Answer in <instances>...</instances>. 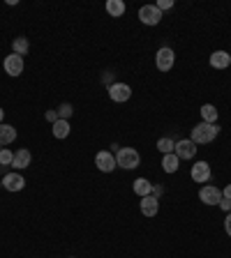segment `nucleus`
<instances>
[{"instance_id":"nucleus-10","label":"nucleus","mask_w":231,"mask_h":258,"mask_svg":"<svg viewBox=\"0 0 231 258\" xmlns=\"http://www.w3.org/2000/svg\"><path fill=\"white\" fill-rule=\"evenodd\" d=\"M0 182H3V187H5L7 191H21V189L26 187V180H23L21 173H7Z\"/></svg>"},{"instance_id":"nucleus-17","label":"nucleus","mask_w":231,"mask_h":258,"mask_svg":"<svg viewBox=\"0 0 231 258\" xmlns=\"http://www.w3.org/2000/svg\"><path fill=\"white\" fill-rule=\"evenodd\" d=\"M70 122L67 120H56L54 122V127H51V132H54V136L56 139H67L70 136Z\"/></svg>"},{"instance_id":"nucleus-16","label":"nucleus","mask_w":231,"mask_h":258,"mask_svg":"<svg viewBox=\"0 0 231 258\" xmlns=\"http://www.w3.org/2000/svg\"><path fill=\"white\" fill-rule=\"evenodd\" d=\"M14 139H16V129L12 124H0V148L14 143Z\"/></svg>"},{"instance_id":"nucleus-23","label":"nucleus","mask_w":231,"mask_h":258,"mask_svg":"<svg viewBox=\"0 0 231 258\" xmlns=\"http://www.w3.org/2000/svg\"><path fill=\"white\" fill-rule=\"evenodd\" d=\"M12 161H14V152L0 148V166H12Z\"/></svg>"},{"instance_id":"nucleus-28","label":"nucleus","mask_w":231,"mask_h":258,"mask_svg":"<svg viewBox=\"0 0 231 258\" xmlns=\"http://www.w3.org/2000/svg\"><path fill=\"white\" fill-rule=\"evenodd\" d=\"M224 231H226V235L231 237V215H226V221H224Z\"/></svg>"},{"instance_id":"nucleus-20","label":"nucleus","mask_w":231,"mask_h":258,"mask_svg":"<svg viewBox=\"0 0 231 258\" xmlns=\"http://www.w3.org/2000/svg\"><path fill=\"white\" fill-rule=\"evenodd\" d=\"M107 12L111 16H123L125 14V3H123V0H109V3H107Z\"/></svg>"},{"instance_id":"nucleus-6","label":"nucleus","mask_w":231,"mask_h":258,"mask_svg":"<svg viewBox=\"0 0 231 258\" xmlns=\"http://www.w3.org/2000/svg\"><path fill=\"white\" fill-rule=\"evenodd\" d=\"M199 199H201V203H206V205H220L222 191L217 187H213V184H204V187L199 189Z\"/></svg>"},{"instance_id":"nucleus-26","label":"nucleus","mask_w":231,"mask_h":258,"mask_svg":"<svg viewBox=\"0 0 231 258\" xmlns=\"http://www.w3.org/2000/svg\"><path fill=\"white\" fill-rule=\"evenodd\" d=\"M220 208L224 210V212H231V201L229 199H222L220 201Z\"/></svg>"},{"instance_id":"nucleus-21","label":"nucleus","mask_w":231,"mask_h":258,"mask_svg":"<svg viewBox=\"0 0 231 258\" xmlns=\"http://www.w3.org/2000/svg\"><path fill=\"white\" fill-rule=\"evenodd\" d=\"M12 48H14V53L26 55V53H28V48H30V44H28V39H26V37H16L14 42H12Z\"/></svg>"},{"instance_id":"nucleus-29","label":"nucleus","mask_w":231,"mask_h":258,"mask_svg":"<svg viewBox=\"0 0 231 258\" xmlns=\"http://www.w3.org/2000/svg\"><path fill=\"white\" fill-rule=\"evenodd\" d=\"M222 199H229L231 201V184H226L224 191H222Z\"/></svg>"},{"instance_id":"nucleus-12","label":"nucleus","mask_w":231,"mask_h":258,"mask_svg":"<svg viewBox=\"0 0 231 258\" xmlns=\"http://www.w3.org/2000/svg\"><path fill=\"white\" fill-rule=\"evenodd\" d=\"M157 210H160V201H157V196H144L141 199V212H144L146 217H155Z\"/></svg>"},{"instance_id":"nucleus-1","label":"nucleus","mask_w":231,"mask_h":258,"mask_svg":"<svg viewBox=\"0 0 231 258\" xmlns=\"http://www.w3.org/2000/svg\"><path fill=\"white\" fill-rule=\"evenodd\" d=\"M217 134H220V127H217V124L199 122L192 129V141L194 143H210V141L217 139Z\"/></svg>"},{"instance_id":"nucleus-18","label":"nucleus","mask_w":231,"mask_h":258,"mask_svg":"<svg viewBox=\"0 0 231 258\" xmlns=\"http://www.w3.org/2000/svg\"><path fill=\"white\" fill-rule=\"evenodd\" d=\"M178 164H180V159H178L173 152H171V155H164V159H162V168H164L167 173H176L178 168H180Z\"/></svg>"},{"instance_id":"nucleus-7","label":"nucleus","mask_w":231,"mask_h":258,"mask_svg":"<svg viewBox=\"0 0 231 258\" xmlns=\"http://www.w3.org/2000/svg\"><path fill=\"white\" fill-rule=\"evenodd\" d=\"M173 155H176L178 159H192V157L197 155V143H194V141H190V139L178 141Z\"/></svg>"},{"instance_id":"nucleus-30","label":"nucleus","mask_w":231,"mask_h":258,"mask_svg":"<svg viewBox=\"0 0 231 258\" xmlns=\"http://www.w3.org/2000/svg\"><path fill=\"white\" fill-rule=\"evenodd\" d=\"M3 115H5V111H3V108H0V124H3Z\"/></svg>"},{"instance_id":"nucleus-11","label":"nucleus","mask_w":231,"mask_h":258,"mask_svg":"<svg viewBox=\"0 0 231 258\" xmlns=\"http://www.w3.org/2000/svg\"><path fill=\"white\" fill-rule=\"evenodd\" d=\"M192 180H194V182H199V184L208 182V180H210L208 161H197V164H194V166H192Z\"/></svg>"},{"instance_id":"nucleus-27","label":"nucleus","mask_w":231,"mask_h":258,"mask_svg":"<svg viewBox=\"0 0 231 258\" xmlns=\"http://www.w3.org/2000/svg\"><path fill=\"white\" fill-rule=\"evenodd\" d=\"M47 120H49L51 124H54L56 120H58V113H56V111H47Z\"/></svg>"},{"instance_id":"nucleus-2","label":"nucleus","mask_w":231,"mask_h":258,"mask_svg":"<svg viewBox=\"0 0 231 258\" xmlns=\"http://www.w3.org/2000/svg\"><path fill=\"white\" fill-rule=\"evenodd\" d=\"M139 161H141V157L134 148H120L116 152V166H120V168H136Z\"/></svg>"},{"instance_id":"nucleus-5","label":"nucleus","mask_w":231,"mask_h":258,"mask_svg":"<svg viewBox=\"0 0 231 258\" xmlns=\"http://www.w3.org/2000/svg\"><path fill=\"white\" fill-rule=\"evenodd\" d=\"M139 19L146 26H157L162 21V12L157 10V5H144L139 10Z\"/></svg>"},{"instance_id":"nucleus-24","label":"nucleus","mask_w":231,"mask_h":258,"mask_svg":"<svg viewBox=\"0 0 231 258\" xmlns=\"http://www.w3.org/2000/svg\"><path fill=\"white\" fill-rule=\"evenodd\" d=\"M56 113H58V120H67L72 115V104H67V102L60 104V108Z\"/></svg>"},{"instance_id":"nucleus-13","label":"nucleus","mask_w":231,"mask_h":258,"mask_svg":"<svg viewBox=\"0 0 231 258\" xmlns=\"http://www.w3.org/2000/svg\"><path fill=\"white\" fill-rule=\"evenodd\" d=\"M30 161H32V155L30 150H26V148H21L19 152H14V161H12V166L16 168V171H23V168L30 166Z\"/></svg>"},{"instance_id":"nucleus-31","label":"nucleus","mask_w":231,"mask_h":258,"mask_svg":"<svg viewBox=\"0 0 231 258\" xmlns=\"http://www.w3.org/2000/svg\"><path fill=\"white\" fill-rule=\"evenodd\" d=\"M0 187H3V182H0Z\"/></svg>"},{"instance_id":"nucleus-9","label":"nucleus","mask_w":231,"mask_h":258,"mask_svg":"<svg viewBox=\"0 0 231 258\" xmlns=\"http://www.w3.org/2000/svg\"><path fill=\"white\" fill-rule=\"evenodd\" d=\"M109 97L118 104L127 102L129 97H132V88H129L127 83H113V86H109Z\"/></svg>"},{"instance_id":"nucleus-3","label":"nucleus","mask_w":231,"mask_h":258,"mask_svg":"<svg viewBox=\"0 0 231 258\" xmlns=\"http://www.w3.org/2000/svg\"><path fill=\"white\" fill-rule=\"evenodd\" d=\"M3 67H5V74L21 76L23 74V55H19V53L5 55V60H3Z\"/></svg>"},{"instance_id":"nucleus-14","label":"nucleus","mask_w":231,"mask_h":258,"mask_svg":"<svg viewBox=\"0 0 231 258\" xmlns=\"http://www.w3.org/2000/svg\"><path fill=\"white\" fill-rule=\"evenodd\" d=\"M229 64H231V55L226 51H215L210 55V67H215V70H226Z\"/></svg>"},{"instance_id":"nucleus-19","label":"nucleus","mask_w":231,"mask_h":258,"mask_svg":"<svg viewBox=\"0 0 231 258\" xmlns=\"http://www.w3.org/2000/svg\"><path fill=\"white\" fill-rule=\"evenodd\" d=\"M201 118H204V122L215 124V120H217V108L213 106V104H204V106H201Z\"/></svg>"},{"instance_id":"nucleus-22","label":"nucleus","mask_w":231,"mask_h":258,"mask_svg":"<svg viewBox=\"0 0 231 258\" xmlns=\"http://www.w3.org/2000/svg\"><path fill=\"white\" fill-rule=\"evenodd\" d=\"M157 150H160L162 155H171V152L176 150V143H173L171 139H160L157 141Z\"/></svg>"},{"instance_id":"nucleus-25","label":"nucleus","mask_w":231,"mask_h":258,"mask_svg":"<svg viewBox=\"0 0 231 258\" xmlns=\"http://www.w3.org/2000/svg\"><path fill=\"white\" fill-rule=\"evenodd\" d=\"M155 5H157L160 12H164V10H171L173 7V0H160V3H155Z\"/></svg>"},{"instance_id":"nucleus-4","label":"nucleus","mask_w":231,"mask_h":258,"mask_svg":"<svg viewBox=\"0 0 231 258\" xmlns=\"http://www.w3.org/2000/svg\"><path fill=\"white\" fill-rule=\"evenodd\" d=\"M173 62H176V53H173L169 46L160 48L155 55V64H157V70L160 72H169L173 67Z\"/></svg>"},{"instance_id":"nucleus-15","label":"nucleus","mask_w":231,"mask_h":258,"mask_svg":"<svg viewBox=\"0 0 231 258\" xmlns=\"http://www.w3.org/2000/svg\"><path fill=\"white\" fill-rule=\"evenodd\" d=\"M132 189H134L136 196H141V199H144V196H151V194H153V182H151V180H146V177H136L134 184H132Z\"/></svg>"},{"instance_id":"nucleus-8","label":"nucleus","mask_w":231,"mask_h":258,"mask_svg":"<svg viewBox=\"0 0 231 258\" xmlns=\"http://www.w3.org/2000/svg\"><path fill=\"white\" fill-rule=\"evenodd\" d=\"M95 166L100 168L102 173H111L113 168H116V157H113L109 150L97 152V155H95Z\"/></svg>"}]
</instances>
